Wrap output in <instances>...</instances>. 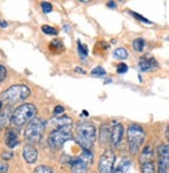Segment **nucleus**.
Returning <instances> with one entry per match:
<instances>
[{
  "mask_svg": "<svg viewBox=\"0 0 169 173\" xmlns=\"http://www.w3.org/2000/svg\"><path fill=\"white\" fill-rule=\"evenodd\" d=\"M74 140L84 150H91L96 141V128L93 123L83 121L77 123L74 130Z\"/></svg>",
  "mask_w": 169,
  "mask_h": 173,
  "instance_id": "obj_1",
  "label": "nucleus"
},
{
  "mask_svg": "<svg viewBox=\"0 0 169 173\" xmlns=\"http://www.w3.org/2000/svg\"><path fill=\"white\" fill-rule=\"evenodd\" d=\"M29 94H31V89L25 84H14L1 94V101L2 103H5L7 105H14L25 100Z\"/></svg>",
  "mask_w": 169,
  "mask_h": 173,
  "instance_id": "obj_2",
  "label": "nucleus"
},
{
  "mask_svg": "<svg viewBox=\"0 0 169 173\" xmlns=\"http://www.w3.org/2000/svg\"><path fill=\"white\" fill-rule=\"evenodd\" d=\"M37 114V108L32 103H24L22 105L18 106L14 111L10 117V121L16 127H21L25 123L29 122L34 119Z\"/></svg>",
  "mask_w": 169,
  "mask_h": 173,
  "instance_id": "obj_3",
  "label": "nucleus"
},
{
  "mask_svg": "<svg viewBox=\"0 0 169 173\" xmlns=\"http://www.w3.org/2000/svg\"><path fill=\"white\" fill-rule=\"evenodd\" d=\"M45 126L46 121L42 118H34L28 122L24 131V137L29 145L37 144L41 141L45 130Z\"/></svg>",
  "mask_w": 169,
  "mask_h": 173,
  "instance_id": "obj_4",
  "label": "nucleus"
},
{
  "mask_svg": "<svg viewBox=\"0 0 169 173\" xmlns=\"http://www.w3.org/2000/svg\"><path fill=\"white\" fill-rule=\"evenodd\" d=\"M127 143H129L130 152L132 154H136L140 147L142 146L144 139H145V131L140 125L132 123L127 128Z\"/></svg>",
  "mask_w": 169,
  "mask_h": 173,
  "instance_id": "obj_5",
  "label": "nucleus"
},
{
  "mask_svg": "<svg viewBox=\"0 0 169 173\" xmlns=\"http://www.w3.org/2000/svg\"><path fill=\"white\" fill-rule=\"evenodd\" d=\"M72 139V133L69 127L56 128L50 133L48 137V145L51 149L58 150L64 146L67 141Z\"/></svg>",
  "mask_w": 169,
  "mask_h": 173,
  "instance_id": "obj_6",
  "label": "nucleus"
},
{
  "mask_svg": "<svg viewBox=\"0 0 169 173\" xmlns=\"http://www.w3.org/2000/svg\"><path fill=\"white\" fill-rule=\"evenodd\" d=\"M92 160L93 156L92 153L89 150H84V152L81 153L77 158L72 159L70 162L71 165V172L72 173H88L89 166L92 164Z\"/></svg>",
  "mask_w": 169,
  "mask_h": 173,
  "instance_id": "obj_7",
  "label": "nucleus"
},
{
  "mask_svg": "<svg viewBox=\"0 0 169 173\" xmlns=\"http://www.w3.org/2000/svg\"><path fill=\"white\" fill-rule=\"evenodd\" d=\"M154 159V152L150 146H146L143 149L140 156L141 163V172L142 173H156V167L152 161Z\"/></svg>",
  "mask_w": 169,
  "mask_h": 173,
  "instance_id": "obj_8",
  "label": "nucleus"
},
{
  "mask_svg": "<svg viewBox=\"0 0 169 173\" xmlns=\"http://www.w3.org/2000/svg\"><path fill=\"white\" fill-rule=\"evenodd\" d=\"M116 155L112 149H107L99 159V173H114Z\"/></svg>",
  "mask_w": 169,
  "mask_h": 173,
  "instance_id": "obj_9",
  "label": "nucleus"
},
{
  "mask_svg": "<svg viewBox=\"0 0 169 173\" xmlns=\"http://www.w3.org/2000/svg\"><path fill=\"white\" fill-rule=\"evenodd\" d=\"M158 152V173H168L169 170V146L163 144L157 149Z\"/></svg>",
  "mask_w": 169,
  "mask_h": 173,
  "instance_id": "obj_10",
  "label": "nucleus"
},
{
  "mask_svg": "<svg viewBox=\"0 0 169 173\" xmlns=\"http://www.w3.org/2000/svg\"><path fill=\"white\" fill-rule=\"evenodd\" d=\"M139 69L143 72H149V71H154L158 69L159 64L156 61L155 57L151 56H143L139 61Z\"/></svg>",
  "mask_w": 169,
  "mask_h": 173,
  "instance_id": "obj_11",
  "label": "nucleus"
},
{
  "mask_svg": "<svg viewBox=\"0 0 169 173\" xmlns=\"http://www.w3.org/2000/svg\"><path fill=\"white\" fill-rule=\"evenodd\" d=\"M23 158L28 164L36 163L38 160V151L36 147L27 144L23 148Z\"/></svg>",
  "mask_w": 169,
  "mask_h": 173,
  "instance_id": "obj_12",
  "label": "nucleus"
},
{
  "mask_svg": "<svg viewBox=\"0 0 169 173\" xmlns=\"http://www.w3.org/2000/svg\"><path fill=\"white\" fill-rule=\"evenodd\" d=\"M111 140L113 145H118L121 142L122 137H123V126L120 123H115L113 126L112 133L110 134Z\"/></svg>",
  "mask_w": 169,
  "mask_h": 173,
  "instance_id": "obj_13",
  "label": "nucleus"
},
{
  "mask_svg": "<svg viewBox=\"0 0 169 173\" xmlns=\"http://www.w3.org/2000/svg\"><path fill=\"white\" fill-rule=\"evenodd\" d=\"M114 173H133V162L129 158H123Z\"/></svg>",
  "mask_w": 169,
  "mask_h": 173,
  "instance_id": "obj_14",
  "label": "nucleus"
},
{
  "mask_svg": "<svg viewBox=\"0 0 169 173\" xmlns=\"http://www.w3.org/2000/svg\"><path fill=\"white\" fill-rule=\"evenodd\" d=\"M51 123L56 126V128H65L69 127L72 125V119L69 116H61V117H54L51 120Z\"/></svg>",
  "mask_w": 169,
  "mask_h": 173,
  "instance_id": "obj_15",
  "label": "nucleus"
},
{
  "mask_svg": "<svg viewBox=\"0 0 169 173\" xmlns=\"http://www.w3.org/2000/svg\"><path fill=\"white\" fill-rule=\"evenodd\" d=\"M5 144L10 148L16 147L19 144L18 133L15 130H10L5 134Z\"/></svg>",
  "mask_w": 169,
  "mask_h": 173,
  "instance_id": "obj_16",
  "label": "nucleus"
},
{
  "mask_svg": "<svg viewBox=\"0 0 169 173\" xmlns=\"http://www.w3.org/2000/svg\"><path fill=\"white\" fill-rule=\"evenodd\" d=\"M10 117H12V113H10L9 108L4 109L0 113V130H2L10 121Z\"/></svg>",
  "mask_w": 169,
  "mask_h": 173,
  "instance_id": "obj_17",
  "label": "nucleus"
},
{
  "mask_svg": "<svg viewBox=\"0 0 169 173\" xmlns=\"http://www.w3.org/2000/svg\"><path fill=\"white\" fill-rule=\"evenodd\" d=\"M49 49H50V51H52L53 53H56V52H62L65 49V46H64V44L62 43L61 40H54L50 43V45H49Z\"/></svg>",
  "mask_w": 169,
  "mask_h": 173,
  "instance_id": "obj_18",
  "label": "nucleus"
},
{
  "mask_svg": "<svg viewBox=\"0 0 169 173\" xmlns=\"http://www.w3.org/2000/svg\"><path fill=\"white\" fill-rule=\"evenodd\" d=\"M110 130H109V126L108 125H102L101 128H100L99 131V141L101 144L103 143H107L109 137H110Z\"/></svg>",
  "mask_w": 169,
  "mask_h": 173,
  "instance_id": "obj_19",
  "label": "nucleus"
},
{
  "mask_svg": "<svg viewBox=\"0 0 169 173\" xmlns=\"http://www.w3.org/2000/svg\"><path fill=\"white\" fill-rule=\"evenodd\" d=\"M144 46H145V41L142 38H138V39H135L133 41V47L136 51L141 52L143 50Z\"/></svg>",
  "mask_w": 169,
  "mask_h": 173,
  "instance_id": "obj_20",
  "label": "nucleus"
},
{
  "mask_svg": "<svg viewBox=\"0 0 169 173\" xmlns=\"http://www.w3.org/2000/svg\"><path fill=\"white\" fill-rule=\"evenodd\" d=\"M113 56L116 57V59H119V60H124L127 57V51L125 48H117L115 51H114Z\"/></svg>",
  "mask_w": 169,
  "mask_h": 173,
  "instance_id": "obj_21",
  "label": "nucleus"
},
{
  "mask_svg": "<svg viewBox=\"0 0 169 173\" xmlns=\"http://www.w3.org/2000/svg\"><path fill=\"white\" fill-rule=\"evenodd\" d=\"M77 45H78V52H80V56L84 59V57L88 56V48H87V46L84 45L80 41H77Z\"/></svg>",
  "mask_w": 169,
  "mask_h": 173,
  "instance_id": "obj_22",
  "label": "nucleus"
},
{
  "mask_svg": "<svg viewBox=\"0 0 169 173\" xmlns=\"http://www.w3.org/2000/svg\"><path fill=\"white\" fill-rule=\"evenodd\" d=\"M105 74H107V72H105V70L103 69L102 67H95L94 69L91 71V75L98 76V77H102Z\"/></svg>",
  "mask_w": 169,
  "mask_h": 173,
  "instance_id": "obj_23",
  "label": "nucleus"
},
{
  "mask_svg": "<svg viewBox=\"0 0 169 173\" xmlns=\"http://www.w3.org/2000/svg\"><path fill=\"white\" fill-rule=\"evenodd\" d=\"M42 31L46 35H58V31H56V28H53L52 26H49V25H43L42 26Z\"/></svg>",
  "mask_w": 169,
  "mask_h": 173,
  "instance_id": "obj_24",
  "label": "nucleus"
},
{
  "mask_svg": "<svg viewBox=\"0 0 169 173\" xmlns=\"http://www.w3.org/2000/svg\"><path fill=\"white\" fill-rule=\"evenodd\" d=\"M34 173H53L52 169L48 166H39L35 169Z\"/></svg>",
  "mask_w": 169,
  "mask_h": 173,
  "instance_id": "obj_25",
  "label": "nucleus"
},
{
  "mask_svg": "<svg viewBox=\"0 0 169 173\" xmlns=\"http://www.w3.org/2000/svg\"><path fill=\"white\" fill-rule=\"evenodd\" d=\"M127 70H129V68H127V65L124 64V63H120V64L117 66V73H119V74L126 73Z\"/></svg>",
  "mask_w": 169,
  "mask_h": 173,
  "instance_id": "obj_26",
  "label": "nucleus"
},
{
  "mask_svg": "<svg viewBox=\"0 0 169 173\" xmlns=\"http://www.w3.org/2000/svg\"><path fill=\"white\" fill-rule=\"evenodd\" d=\"M41 6H42V10L44 13H50L52 10V5H51V3H49V2H42Z\"/></svg>",
  "mask_w": 169,
  "mask_h": 173,
  "instance_id": "obj_27",
  "label": "nucleus"
},
{
  "mask_svg": "<svg viewBox=\"0 0 169 173\" xmlns=\"http://www.w3.org/2000/svg\"><path fill=\"white\" fill-rule=\"evenodd\" d=\"M6 74H7L6 68H5L3 65L0 64V82L4 80L5 77H6Z\"/></svg>",
  "mask_w": 169,
  "mask_h": 173,
  "instance_id": "obj_28",
  "label": "nucleus"
},
{
  "mask_svg": "<svg viewBox=\"0 0 169 173\" xmlns=\"http://www.w3.org/2000/svg\"><path fill=\"white\" fill-rule=\"evenodd\" d=\"M7 170H9V165L5 162L0 161V173H6Z\"/></svg>",
  "mask_w": 169,
  "mask_h": 173,
  "instance_id": "obj_29",
  "label": "nucleus"
},
{
  "mask_svg": "<svg viewBox=\"0 0 169 173\" xmlns=\"http://www.w3.org/2000/svg\"><path fill=\"white\" fill-rule=\"evenodd\" d=\"M1 156H2V159H3L4 161H10V159L14 156V153H13V151H5V152L2 153Z\"/></svg>",
  "mask_w": 169,
  "mask_h": 173,
  "instance_id": "obj_30",
  "label": "nucleus"
},
{
  "mask_svg": "<svg viewBox=\"0 0 169 173\" xmlns=\"http://www.w3.org/2000/svg\"><path fill=\"white\" fill-rule=\"evenodd\" d=\"M132 14L133 16H135L136 17V19H138V20H141V21H143V22H145V23H150V21L149 20H147V19H145L143 17V16H141V15H138V14H136V13H134V12H132L130 13Z\"/></svg>",
  "mask_w": 169,
  "mask_h": 173,
  "instance_id": "obj_31",
  "label": "nucleus"
},
{
  "mask_svg": "<svg viewBox=\"0 0 169 173\" xmlns=\"http://www.w3.org/2000/svg\"><path fill=\"white\" fill-rule=\"evenodd\" d=\"M65 111V108L62 105H56V108H54V114L58 115V114H61V113H64Z\"/></svg>",
  "mask_w": 169,
  "mask_h": 173,
  "instance_id": "obj_32",
  "label": "nucleus"
},
{
  "mask_svg": "<svg viewBox=\"0 0 169 173\" xmlns=\"http://www.w3.org/2000/svg\"><path fill=\"white\" fill-rule=\"evenodd\" d=\"M6 26H7V23H6V22L0 20V27H6Z\"/></svg>",
  "mask_w": 169,
  "mask_h": 173,
  "instance_id": "obj_33",
  "label": "nucleus"
},
{
  "mask_svg": "<svg viewBox=\"0 0 169 173\" xmlns=\"http://www.w3.org/2000/svg\"><path fill=\"white\" fill-rule=\"evenodd\" d=\"M108 6L116 7V4H115V2H109V3H108Z\"/></svg>",
  "mask_w": 169,
  "mask_h": 173,
  "instance_id": "obj_34",
  "label": "nucleus"
},
{
  "mask_svg": "<svg viewBox=\"0 0 169 173\" xmlns=\"http://www.w3.org/2000/svg\"><path fill=\"white\" fill-rule=\"evenodd\" d=\"M1 106H2V101H0V109H1Z\"/></svg>",
  "mask_w": 169,
  "mask_h": 173,
  "instance_id": "obj_35",
  "label": "nucleus"
}]
</instances>
